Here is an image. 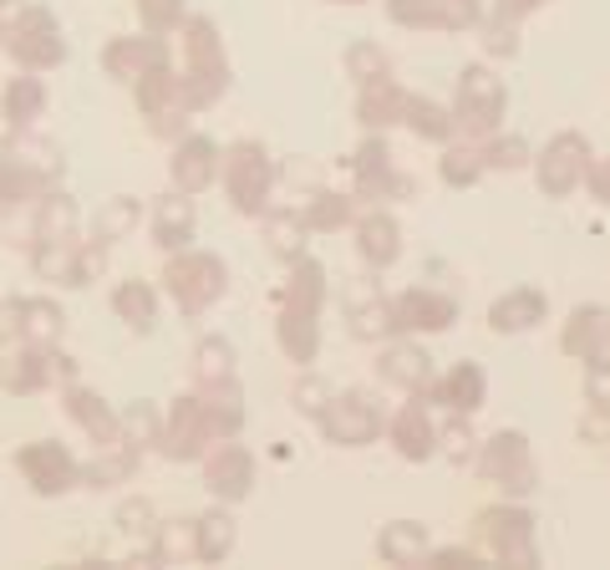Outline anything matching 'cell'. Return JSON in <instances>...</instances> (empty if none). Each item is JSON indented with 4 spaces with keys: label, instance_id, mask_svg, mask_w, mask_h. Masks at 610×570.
Returning a JSON list of instances; mask_svg holds the SVG:
<instances>
[{
    "label": "cell",
    "instance_id": "1",
    "mask_svg": "<svg viewBox=\"0 0 610 570\" xmlns=\"http://www.w3.org/2000/svg\"><path fill=\"white\" fill-rule=\"evenodd\" d=\"M504 118V82L483 67H468L458 77V122L468 133H493Z\"/></svg>",
    "mask_w": 610,
    "mask_h": 570
},
{
    "label": "cell",
    "instance_id": "2",
    "mask_svg": "<svg viewBox=\"0 0 610 570\" xmlns=\"http://www.w3.org/2000/svg\"><path fill=\"white\" fill-rule=\"evenodd\" d=\"M585 169H590V143L580 133H559L540 159V189L549 200H565L585 184Z\"/></svg>",
    "mask_w": 610,
    "mask_h": 570
},
{
    "label": "cell",
    "instance_id": "3",
    "mask_svg": "<svg viewBox=\"0 0 610 570\" xmlns=\"http://www.w3.org/2000/svg\"><path fill=\"white\" fill-rule=\"evenodd\" d=\"M483 540L493 545V556L509 560V566H540V550H534V519L524 509H489L478 519Z\"/></svg>",
    "mask_w": 610,
    "mask_h": 570
},
{
    "label": "cell",
    "instance_id": "4",
    "mask_svg": "<svg viewBox=\"0 0 610 570\" xmlns=\"http://www.w3.org/2000/svg\"><path fill=\"white\" fill-rule=\"evenodd\" d=\"M478 474L493 478V484H504V490L514 494H530L534 490V459H530V443H524V433H499L483 449V459H478Z\"/></svg>",
    "mask_w": 610,
    "mask_h": 570
},
{
    "label": "cell",
    "instance_id": "5",
    "mask_svg": "<svg viewBox=\"0 0 610 570\" xmlns=\"http://www.w3.org/2000/svg\"><path fill=\"white\" fill-rule=\"evenodd\" d=\"M346 321H351V332H357L361 342H382V336L392 332V301L382 295V286H377L372 276L346 286Z\"/></svg>",
    "mask_w": 610,
    "mask_h": 570
},
{
    "label": "cell",
    "instance_id": "6",
    "mask_svg": "<svg viewBox=\"0 0 610 570\" xmlns=\"http://www.w3.org/2000/svg\"><path fill=\"white\" fill-rule=\"evenodd\" d=\"M453 321H458V305L448 301L443 291H402L397 301H392V326H402V332H448Z\"/></svg>",
    "mask_w": 610,
    "mask_h": 570
},
{
    "label": "cell",
    "instance_id": "7",
    "mask_svg": "<svg viewBox=\"0 0 610 570\" xmlns=\"http://www.w3.org/2000/svg\"><path fill=\"white\" fill-rule=\"evenodd\" d=\"M326 433L346 449H361V443H372L382 433V412L372 408V398H361V392H346L326 408Z\"/></svg>",
    "mask_w": 610,
    "mask_h": 570
},
{
    "label": "cell",
    "instance_id": "8",
    "mask_svg": "<svg viewBox=\"0 0 610 570\" xmlns=\"http://www.w3.org/2000/svg\"><path fill=\"white\" fill-rule=\"evenodd\" d=\"M392 443H397V453L412 459V464H423L427 453L438 449V428H433L423 402H407V408L392 418Z\"/></svg>",
    "mask_w": 610,
    "mask_h": 570
},
{
    "label": "cell",
    "instance_id": "9",
    "mask_svg": "<svg viewBox=\"0 0 610 570\" xmlns=\"http://www.w3.org/2000/svg\"><path fill=\"white\" fill-rule=\"evenodd\" d=\"M377 372H382V383L392 387H407V392H423L427 383H433V362H427V352H417V346H386L382 362H377Z\"/></svg>",
    "mask_w": 610,
    "mask_h": 570
},
{
    "label": "cell",
    "instance_id": "10",
    "mask_svg": "<svg viewBox=\"0 0 610 570\" xmlns=\"http://www.w3.org/2000/svg\"><path fill=\"white\" fill-rule=\"evenodd\" d=\"M377 550H382L386 566H423L427 560V530L417 519H397L377 535Z\"/></svg>",
    "mask_w": 610,
    "mask_h": 570
},
{
    "label": "cell",
    "instance_id": "11",
    "mask_svg": "<svg viewBox=\"0 0 610 570\" xmlns=\"http://www.w3.org/2000/svg\"><path fill=\"white\" fill-rule=\"evenodd\" d=\"M489 321H493V332H530V326L544 321V295L540 291H509L504 301H493Z\"/></svg>",
    "mask_w": 610,
    "mask_h": 570
},
{
    "label": "cell",
    "instance_id": "12",
    "mask_svg": "<svg viewBox=\"0 0 610 570\" xmlns=\"http://www.w3.org/2000/svg\"><path fill=\"white\" fill-rule=\"evenodd\" d=\"M357 112H361V122H372V128H382V122H397L402 112H407V93H402L392 77L367 82V87H361Z\"/></svg>",
    "mask_w": 610,
    "mask_h": 570
},
{
    "label": "cell",
    "instance_id": "13",
    "mask_svg": "<svg viewBox=\"0 0 610 570\" xmlns=\"http://www.w3.org/2000/svg\"><path fill=\"white\" fill-rule=\"evenodd\" d=\"M483 392H489V377H483V367L464 362V367H453L448 383L438 387V402H448L453 412H473V408H483Z\"/></svg>",
    "mask_w": 610,
    "mask_h": 570
},
{
    "label": "cell",
    "instance_id": "14",
    "mask_svg": "<svg viewBox=\"0 0 610 570\" xmlns=\"http://www.w3.org/2000/svg\"><path fill=\"white\" fill-rule=\"evenodd\" d=\"M357 235H361V255H367V266H392V260L402 255L397 219H386V214H367Z\"/></svg>",
    "mask_w": 610,
    "mask_h": 570
},
{
    "label": "cell",
    "instance_id": "15",
    "mask_svg": "<svg viewBox=\"0 0 610 570\" xmlns=\"http://www.w3.org/2000/svg\"><path fill=\"white\" fill-rule=\"evenodd\" d=\"M357 184H361V194L407 189L397 173H392V163H386V143H382V138H367V143H361V153H357Z\"/></svg>",
    "mask_w": 610,
    "mask_h": 570
},
{
    "label": "cell",
    "instance_id": "16",
    "mask_svg": "<svg viewBox=\"0 0 610 570\" xmlns=\"http://www.w3.org/2000/svg\"><path fill=\"white\" fill-rule=\"evenodd\" d=\"M402 118L412 122V133L417 138H433V143H443V138L453 133V118L443 112V107H433V103H423V97H407V112Z\"/></svg>",
    "mask_w": 610,
    "mask_h": 570
},
{
    "label": "cell",
    "instance_id": "17",
    "mask_svg": "<svg viewBox=\"0 0 610 570\" xmlns=\"http://www.w3.org/2000/svg\"><path fill=\"white\" fill-rule=\"evenodd\" d=\"M285 352H291L295 362L316 357V311H291V316H285Z\"/></svg>",
    "mask_w": 610,
    "mask_h": 570
},
{
    "label": "cell",
    "instance_id": "18",
    "mask_svg": "<svg viewBox=\"0 0 610 570\" xmlns=\"http://www.w3.org/2000/svg\"><path fill=\"white\" fill-rule=\"evenodd\" d=\"M483 173V153L478 148H453L448 159H443V179H448L453 189H468Z\"/></svg>",
    "mask_w": 610,
    "mask_h": 570
},
{
    "label": "cell",
    "instance_id": "19",
    "mask_svg": "<svg viewBox=\"0 0 610 570\" xmlns=\"http://www.w3.org/2000/svg\"><path fill=\"white\" fill-rule=\"evenodd\" d=\"M295 301H301V311H316V301H320V266L316 260H305L301 270H295Z\"/></svg>",
    "mask_w": 610,
    "mask_h": 570
},
{
    "label": "cell",
    "instance_id": "20",
    "mask_svg": "<svg viewBox=\"0 0 610 570\" xmlns=\"http://www.w3.org/2000/svg\"><path fill=\"white\" fill-rule=\"evenodd\" d=\"M483 163H493V169H519V163H530V148H524V138H499V143L483 153Z\"/></svg>",
    "mask_w": 610,
    "mask_h": 570
},
{
    "label": "cell",
    "instance_id": "21",
    "mask_svg": "<svg viewBox=\"0 0 610 570\" xmlns=\"http://www.w3.org/2000/svg\"><path fill=\"white\" fill-rule=\"evenodd\" d=\"M346 62H351V72H357V82H361V87H367V82H382V77H386V62L372 52V46H361V52H351Z\"/></svg>",
    "mask_w": 610,
    "mask_h": 570
},
{
    "label": "cell",
    "instance_id": "22",
    "mask_svg": "<svg viewBox=\"0 0 610 570\" xmlns=\"http://www.w3.org/2000/svg\"><path fill=\"white\" fill-rule=\"evenodd\" d=\"M346 214H351V204H346V200H336V194H320L316 214H311V225H320V229H331V225H341Z\"/></svg>",
    "mask_w": 610,
    "mask_h": 570
},
{
    "label": "cell",
    "instance_id": "23",
    "mask_svg": "<svg viewBox=\"0 0 610 570\" xmlns=\"http://www.w3.org/2000/svg\"><path fill=\"white\" fill-rule=\"evenodd\" d=\"M585 392H590V402H596V408H610V367L590 362V377H585Z\"/></svg>",
    "mask_w": 610,
    "mask_h": 570
},
{
    "label": "cell",
    "instance_id": "24",
    "mask_svg": "<svg viewBox=\"0 0 610 570\" xmlns=\"http://www.w3.org/2000/svg\"><path fill=\"white\" fill-rule=\"evenodd\" d=\"M585 184H590V194H596V200L610 204V159L600 163V169H585Z\"/></svg>",
    "mask_w": 610,
    "mask_h": 570
},
{
    "label": "cell",
    "instance_id": "25",
    "mask_svg": "<svg viewBox=\"0 0 610 570\" xmlns=\"http://www.w3.org/2000/svg\"><path fill=\"white\" fill-rule=\"evenodd\" d=\"M448 453H453V459H468V453H473V438H468L464 423H453V428H448Z\"/></svg>",
    "mask_w": 610,
    "mask_h": 570
},
{
    "label": "cell",
    "instance_id": "26",
    "mask_svg": "<svg viewBox=\"0 0 610 570\" xmlns=\"http://www.w3.org/2000/svg\"><path fill=\"white\" fill-rule=\"evenodd\" d=\"M438 566H478V556H468V550H443Z\"/></svg>",
    "mask_w": 610,
    "mask_h": 570
},
{
    "label": "cell",
    "instance_id": "27",
    "mask_svg": "<svg viewBox=\"0 0 610 570\" xmlns=\"http://www.w3.org/2000/svg\"><path fill=\"white\" fill-rule=\"evenodd\" d=\"M606 367H610V342H606Z\"/></svg>",
    "mask_w": 610,
    "mask_h": 570
}]
</instances>
